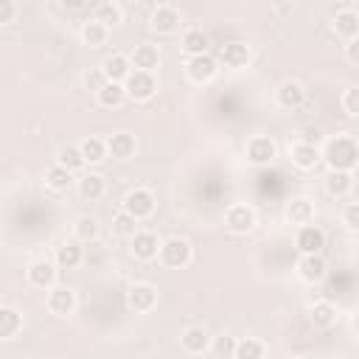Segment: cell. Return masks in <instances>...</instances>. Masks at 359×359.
I'll return each mask as SVG.
<instances>
[{
	"label": "cell",
	"mask_w": 359,
	"mask_h": 359,
	"mask_svg": "<svg viewBox=\"0 0 359 359\" xmlns=\"http://www.w3.org/2000/svg\"><path fill=\"white\" fill-rule=\"evenodd\" d=\"M323 160L328 163L331 171H353L359 165V140L348 132L328 137L323 143Z\"/></svg>",
	"instance_id": "1"
},
{
	"label": "cell",
	"mask_w": 359,
	"mask_h": 359,
	"mask_svg": "<svg viewBox=\"0 0 359 359\" xmlns=\"http://www.w3.org/2000/svg\"><path fill=\"white\" fill-rule=\"evenodd\" d=\"M160 264L168 266V269H185L194 258V250H191V241L182 238V236H168L163 238L160 244Z\"/></svg>",
	"instance_id": "2"
},
{
	"label": "cell",
	"mask_w": 359,
	"mask_h": 359,
	"mask_svg": "<svg viewBox=\"0 0 359 359\" xmlns=\"http://www.w3.org/2000/svg\"><path fill=\"white\" fill-rule=\"evenodd\" d=\"M180 25H182V11L174 3H157L151 8V14H149V28L154 34L168 36V34H177Z\"/></svg>",
	"instance_id": "3"
},
{
	"label": "cell",
	"mask_w": 359,
	"mask_h": 359,
	"mask_svg": "<svg viewBox=\"0 0 359 359\" xmlns=\"http://www.w3.org/2000/svg\"><path fill=\"white\" fill-rule=\"evenodd\" d=\"M224 224H227L230 233L244 236V233H250V230L258 224V213H255V208L247 205V202H233V205H227V210H224Z\"/></svg>",
	"instance_id": "4"
},
{
	"label": "cell",
	"mask_w": 359,
	"mask_h": 359,
	"mask_svg": "<svg viewBox=\"0 0 359 359\" xmlns=\"http://www.w3.org/2000/svg\"><path fill=\"white\" fill-rule=\"evenodd\" d=\"M244 154H247V163L252 165H269L278 157V143L269 135H252L244 143Z\"/></svg>",
	"instance_id": "5"
},
{
	"label": "cell",
	"mask_w": 359,
	"mask_h": 359,
	"mask_svg": "<svg viewBox=\"0 0 359 359\" xmlns=\"http://www.w3.org/2000/svg\"><path fill=\"white\" fill-rule=\"evenodd\" d=\"M154 208H157V196L149 191V188H132L123 199V210L132 213L137 222H146L154 216Z\"/></svg>",
	"instance_id": "6"
},
{
	"label": "cell",
	"mask_w": 359,
	"mask_h": 359,
	"mask_svg": "<svg viewBox=\"0 0 359 359\" xmlns=\"http://www.w3.org/2000/svg\"><path fill=\"white\" fill-rule=\"evenodd\" d=\"M185 76L194 84H210L219 76V59L205 53V56H191L185 59Z\"/></svg>",
	"instance_id": "7"
},
{
	"label": "cell",
	"mask_w": 359,
	"mask_h": 359,
	"mask_svg": "<svg viewBox=\"0 0 359 359\" xmlns=\"http://www.w3.org/2000/svg\"><path fill=\"white\" fill-rule=\"evenodd\" d=\"M160 238H157V233H151V230H137L132 238H129V252L137 258V261H143V264H149V261H154L157 255H160Z\"/></svg>",
	"instance_id": "8"
},
{
	"label": "cell",
	"mask_w": 359,
	"mask_h": 359,
	"mask_svg": "<svg viewBox=\"0 0 359 359\" xmlns=\"http://www.w3.org/2000/svg\"><path fill=\"white\" fill-rule=\"evenodd\" d=\"M126 306H129V311H135V314L151 311V309L157 306V289H154L151 283H146V280L132 283V286L126 289Z\"/></svg>",
	"instance_id": "9"
},
{
	"label": "cell",
	"mask_w": 359,
	"mask_h": 359,
	"mask_svg": "<svg viewBox=\"0 0 359 359\" xmlns=\"http://www.w3.org/2000/svg\"><path fill=\"white\" fill-rule=\"evenodd\" d=\"M123 87H126V98H132V101H149L157 93V79H154V73L132 70V76L123 81Z\"/></svg>",
	"instance_id": "10"
},
{
	"label": "cell",
	"mask_w": 359,
	"mask_h": 359,
	"mask_svg": "<svg viewBox=\"0 0 359 359\" xmlns=\"http://www.w3.org/2000/svg\"><path fill=\"white\" fill-rule=\"evenodd\" d=\"M331 31L342 39H356L359 36V11L353 6H342L331 14Z\"/></svg>",
	"instance_id": "11"
},
{
	"label": "cell",
	"mask_w": 359,
	"mask_h": 359,
	"mask_svg": "<svg viewBox=\"0 0 359 359\" xmlns=\"http://www.w3.org/2000/svg\"><path fill=\"white\" fill-rule=\"evenodd\" d=\"M289 157L300 171H314L323 160V149L314 146V143H306V140H294L289 146Z\"/></svg>",
	"instance_id": "12"
},
{
	"label": "cell",
	"mask_w": 359,
	"mask_h": 359,
	"mask_svg": "<svg viewBox=\"0 0 359 359\" xmlns=\"http://www.w3.org/2000/svg\"><path fill=\"white\" fill-rule=\"evenodd\" d=\"M56 264L53 261H48V258H39V261H34V264H28V269H25V278H28V283L34 286V289H53L56 286Z\"/></svg>",
	"instance_id": "13"
},
{
	"label": "cell",
	"mask_w": 359,
	"mask_h": 359,
	"mask_svg": "<svg viewBox=\"0 0 359 359\" xmlns=\"http://www.w3.org/2000/svg\"><path fill=\"white\" fill-rule=\"evenodd\" d=\"M76 292L73 289H67V286H53V289H48V297H45V309L50 311V314H56V317H67V314H73L76 311Z\"/></svg>",
	"instance_id": "14"
},
{
	"label": "cell",
	"mask_w": 359,
	"mask_h": 359,
	"mask_svg": "<svg viewBox=\"0 0 359 359\" xmlns=\"http://www.w3.org/2000/svg\"><path fill=\"white\" fill-rule=\"evenodd\" d=\"M275 104H278L280 109H300V107L306 104V90H303V84L294 81V79L280 81V84L275 87Z\"/></svg>",
	"instance_id": "15"
},
{
	"label": "cell",
	"mask_w": 359,
	"mask_h": 359,
	"mask_svg": "<svg viewBox=\"0 0 359 359\" xmlns=\"http://www.w3.org/2000/svg\"><path fill=\"white\" fill-rule=\"evenodd\" d=\"M294 244H297L300 255H320L325 247V233L317 224H303L294 233Z\"/></svg>",
	"instance_id": "16"
},
{
	"label": "cell",
	"mask_w": 359,
	"mask_h": 359,
	"mask_svg": "<svg viewBox=\"0 0 359 359\" xmlns=\"http://www.w3.org/2000/svg\"><path fill=\"white\" fill-rule=\"evenodd\" d=\"M101 70H104V76H107V81H118V84H123L129 76H132V59H129V53H109V56H104V62L98 65Z\"/></svg>",
	"instance_id": "17"
},
{
	"label": "cell",
	"mask_w": 359,
	"mask_h": 359,
	"mask_svg": "<svg viewBox=\"0 0 359 359\" xmlns=\"http://www.w3.org/2000/svg\"><path fill=\"white\" fill-rule=\"evenodd\" d=\"M250 59H252V50H250L247 42H224V45L219 48V62H222L224 67H230V70L247 67Z\"/></svg>",
	"instance_id": "18"
},
{
	"label": "cell",
	"mask_w": 359,
	"mask_h": 359,
	"mask_svg": "<svg viewBox=\"0 0 359 359\" xmlns=\"http://www.w3.org/2000/svg\"><path fill=\"white\" fill-rule=\"evenodd\" d=\"M210 342H213V337H210L202 325H188V328L180 334V345H182V351L191 353V356H202L205 351H210Z\"/></svg>",
	"instance_id": "19"
},
{
	"label": "cell",
	"mask_w": 359,
	"mask_h": 359,
	"mask_svg": "<svg viewBox=\"0 0 359 359\" xmlns=\"http://www.w3.org/2000/svg\"><path fill=\"white\" fill-rule=\"evenodd\" d=\"M76 194L84 199V202H98L104 194H107V182L101 174L95 171H84L76 177Z\"/></svg>",
	"instance_id": "20"
},
{
	"label": "cell",
	"mask_w": 359,
	"mask_h": 359,
	"mask_svg": "<svg viewBox=\"0 0 359 359\" xmlns=\"http://www.w3.org/2000/svg\"><path fill=\"white\" fill-rule=\"evenodd\" d=\"M129 59H132V67H135V70L154 73V70L160 67V48L151 45V42H140V45L132 48Z\"/></svg>",
	"instance_id": "21"
},
{
	"label": "cell",
	"mask_w": 359,
	"mask_h": 359,
	"mask_svg": "<svg viewBox=\"0 0 359 359\" xmlns=\"http://www.w3.org/2000/svg\"><path fill=\"white\" fill-rule=\"evenodd\" d=\"M283 216H286V222L294 224V227L311 224V219H314V205H311V199H306V196H292V199L286 202Z\"/></svg>",
	"instance_id": "22"
},
{
	"label": "cell",
	"mask_w": 359,
	"mask_h": 359,
	"mask_svg": "<svg viewBox=\"0 0 359 359\" xmlns=\"http://www.w3.org/2000/svg\"><path fill=\"white\" fill-rule=\"evenodd\" d=\"M297 275H300L306 283H320V280L328 275V264H325L323 252H320V255H300V261H297Z\"/></svg>",
	"instance_id": "23"
},
{
	"label": "cell",
	"mask_w": 359,
	"mask_h": 359,
	"mask_svg": "<svg viewBox=\"0 0 359 359\" xmlns=\"http://www.w3.org/2000/svg\"><path fill=\"white\" fill-rule=\"evenodd\" d=\"M84 261V247L81 241H65L56 247V255H53V264L59 269H79Z\"/></svg>",
	"instance_id": "24"
},
{
	"label": "cell",
	"mask_w": 359,
	"mask_h": 359,
	"mask_svg": "<svg viewBox=\"0 0 359 359\" xmlns=\"http://www.w3.org/2000/svg\"><path fill=\"white\" fill-rule=\"evenodd\" d=\"M309 323L317 328V331H328L334 323H337V306L331 300H314L309 306Z\"/></svg>",
	"instance_id": "25"
},
{
	"label": "cell",
	"mask_w": 359,
	"mask_h": 359,
	"mask_svg": "<svg viewBox=\"0 0 359 359\" xmlns=\"http://www.w3.org/2000/svg\"><path fill=\"white\" fill-rule=\"evenodd\" d=\"M182 53L191 59V56H205L210 53V36L202 31V28H188L182 34Z\"/></svg>",
	"instance_id": "26"
},
{
	"label": "cell",
	"mask_w": 359,
	"mask_h": 359,
	"mask_svg": "<svg viewBox=\"0 0 359 359\" xmlns=\"http://www.w3.org/2000/svg\"><path fill=\"white\" fill-rule=\"evenodd\" d=\"M137 143H135V135L132 132H112L107 137V151L115 157V160H129L135 154Z\"/></svg>",
	"instance_id": "27"
},
{
	"label": "cell",
	"mask_w": 359,
	"mask_h": 359,
	"mask_svg": "<svg viewBox=\"0 0 359 359\" xmlns=\"http://www.w3.org/2000/svg\"><path fill=\"white\" fill-rule=\"evenodd\" d=\"M323 185H325V191H328L331 196H337V199H339V196H348L351 188H353V171H331V168H328Z\"/></svg>",
	"instance_id": "28"
},
{
	"label": "cell",
	"mask_w": 359,
	"mask_h": 359,
	"mask_svg": "<svg viewBox=\"0 0 359 359\" xmlns=\"http://www.w3.org/2000/svg\"><path fill=\"white\" fill-rule=\"evenodd\" d=\"M79 36H81V42H84L87 48H104V45H107V39H109V28H107V25H101V22L93 17V20H87V22L81 25Z\"/></svg>",
	"instance_id": "29"
},
{
	"label": "cell",
	"mask_w": 359,
	"mask_h": 359,
	"mask_svg": "<svg viewBox=\"0 0 359 359\" xmlns=\"http://www.w3.org/2000/svg\"><path fill=\"white\" fill-rule=\"evenodd\" d=\"M45 185H48L50 191H56V194H65V191H70V188L76 185V180H73V174H70L65 165L53 163V165H48V171H45Z\"/></svg>",
	"instance_id": "30"
},
{
	"label": "cell",
	"mask_w": 359,
	"mask_h": 359,
	"mask_svg": "<svg viewBox=\"0 0 359 359\" xmlns=\"http://www.w3.org/2000/svg\"><path fill=\"white\" fill-rule=\"evenodd\" d=\"M59 165H65L70 174H84V165H87V160H84V154H81V149H79V143H67V146H62L59 149V160H56Z\"/></svg>",
	"instance_id": "31"
},
{
	"label": "cell",
	"mask_w": 359,
	"mask_h": 359,
	"mask_svg": "<svg viewBox=\"0 0 359 359\" xmlns=\"http://www.w3.org/2000/svg\"><path fill=\"white\" fill-rule=\"evenodd\" d=\"M20 328H22V314H20L14 306L3 303V306H0V339L17 337Z\"/></svg>",
	"instance_id": "32"
},
{
	"label": "cell",
	"mask_w": 359,
	"mask_h": 359,
	"mask_svg": "<svg viewBox=\"0 0 359 359\" xmlns=\"http://www.w3.org/2000/svg\"><path fill=\"white\" fill-rule=\"evenodd\" d=\"M101 25H107V28H115V25H121L123 22V6L121 3H115V0H104V3H98L95 6V14H93Z\"/></svg>",
	"instance_id": "33"
},
{
	"label": "cell",
	"mask_w": 359,
	"mask_h": 359,
	"mask_svg": "<svg viewBox=\"0 0 359 359\" xmlns=\"http://www.w3.org/2000/svg\"><path fill=\"white\" fill-rule=\"evenodd\" d=\"M98 233H101V224H98V219L90 216V213H84V216H79V219L73 222V236H76V241H81V244L95 241Z\"/></svg>",
	"instance_id": "34"
},
{
	"label": "cell",
	"mask_w": 359,
	"mask_h": 359,
	"mask_svg": "<svg viewBox=\"0 0 359 359\" xmlns=\"http://www.w3.org/2000/svg\"><path fill=\"white\" fill-rule=\"evenodd\" d=\"M98 107H107V109H118L123 101H126V87L118 84V81H107L104 90L95 95Z\"/></svg>",
	"instance_id": "35"
},
{
	"label": "cell",
	"mask_w": 359,
	"mask_h": 359,
	"mask_svg": "<svg viewBox=\"0 0 359 359\" xmlns=\"http://www.w3.org/2000/svg\"><path fill=\"white\" fill-rule=\"evenodd\" d=\"M79 149H81L87 163H101L109 154L107 151V137H98V135H87L84 140H79Z\"/></svg>",
	"instance_id": "36"
},
{
	"label": "cell",
	"mask_w": 359,
	"mask_h": 359,
	"mask_svg": "<svg viewBox=\"0 0 359 359\" xmlns=\"http://www.w3.org/2000/svg\"><path fill=\"white\" fill-rule=\"evenodd\" d=\"M137 230H140V222H137L132 213H126L123 208L112 216V233H115V236H121V238H132Z\"/></svg>",
	"instance_id": "37"
},
{
	"label": "cell",
	"mask_w": 359,
	"mask_h": 359,
	"mask_svg": "<svg viewBox=\"0 0 359 359\" xmlns=\"http://www.w3.org/2000/svg\"><path fill=\"white\" fill-rule=\"evenodd\" d=\"M236 345H238V339H236L233 334H219V337H213V342H210V353H213L216 359H233V356H236Z\"/></svg>",
	"instance_id": "38"
},
{
	"label": "cell",
	"mask_w": 359,
	"mask_h": 359,
	"mask_svg": "<svg viewBox=\"0 0 359 359\" xmlns=\"http://www.w3.org/2000/svg\"><path fill=\"white\" fill-rule=\"evenodd\" d=\"M264 342L261 339H255V337H244V339H238V345H236V356L233 359H264Z\"/></svg>",
	"instance_id": "39"
},
{
	"label": "cell",
	"mask_w": 359,
	"mask_h": 359,
	"mask_svg": "<svg viewBox=\"0 0 359 359\" xmlns=\"http://www.w3.org/2000/svg\"><path fill=\"white\" fill-rule=\"evenodd\" d=\"M84 90H90L93 95H98L101 90H104V84H107V76H104V70L101 67H90L87 73H84Z\"/></svg>",
	"instance_id": "40"
},
{
	"label": "cell",
	"mask_w": 359,
	"mask_h": 359,
	"mask_svg": "<svg viewBox=\"0 0 359 359\" xmlns=\"http://www.w3.org/2000/svg\"><path fill=\"white\" fill-rule=\"evenodd\" d=\"M342 109L351 115V118H359V84L356 87H348L342 93Z\"/></svg>",
	"instance_id": "41"
},
{
	"label": "cell",
	"mask_w": 359,
	"mask_h": 359,
	"mask_svg": "<svg viewBox=\"0 0 359 359\" xmlns=\"http://www.w3.org/2000/svg\"><path fill=\"white\" fill-rule=\"evenodd\" d=\"M342 224L353 233H359V202H348L342 208Z\"/></svg>",
	"instance_id": "42"
},
{
	"label": "cell",
	"mask_w": 359,
	"mask_h": 359,
	"mask_svg": "<svg viewBox=\"0 0 359 359\" xmlns=\"http://www.w3.org/2000/svg\"><path fill=\"white\" fill-rule=\"evenodd\" d=\"M20 14V6L14 0H0V25L14 22V17Z\"/></svg>",
	"instance_id": "43"
},
{
	"label": "cell",
	"mask_w": 359,
	"mask_h": 359,
	"mask_svg": "<svg viewBox=\"0 0 359 359\" xmlns=\"http://www.w3.org/2000/svg\"><path fill=\"white\" fill-rule=\"evenodd\" d=\"M345 59H348L351 65H359V36L345 45Z\"/></svg>",
	"instance_id": "44"
},
{
	"label": "cell",
	"mask_w": 359,
	"mask_h": 359,
	"mask_svg": "<svg viewBox=\"0 0 359 359\" xmlns=\"http://www.w3.org/2000/svg\"><path fill=\"white\" fill-rule=\"evenodd\" d=\"M62 8H65V11H81L84 3H81V0H73V3H62Z\"/></svg>",
	"instance_id": "45"
},
{
	"label": "cell",
	"mask_w": 359,
	"mask_h": 359,
	"mask_svg": "<svg viewBox=\"0 0 359 359\" xmlns=\"http://www.w3.org/2000/svg\"><path fill=\"white\" fill-rule=\"evenodd\" d=\"M353 325H356V331H359V311H356V317H353Z\"/></svg>",
	"instance_id": "46"
}]
</instances>
